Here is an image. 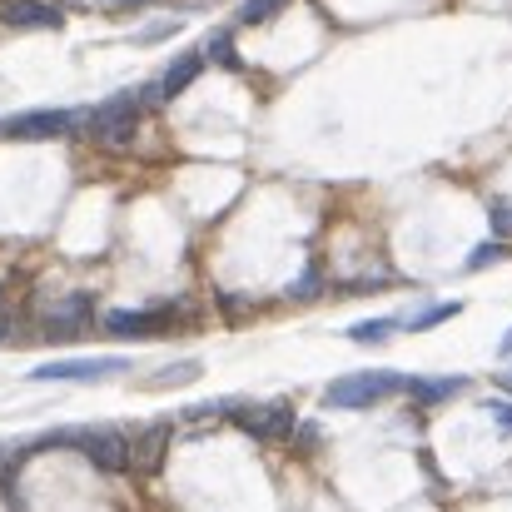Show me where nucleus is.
Listing matches in <instances>:
<instances>
[{"instance_id":"nucleus-1","label":"nucleus","mask_w":512,"mask_h":512,"mask_svg":"<svg viewBox=\"0 0 512 512\" xmlns=\"http://www.w3.org/2000/svg\"><path fill=\"white\" fill-rule=\"evenodd\" d=\"M398 388H408L403 373H393V368H363V373L339 378L324 398H329V408H373L378 398H388V393H398Z\"/></svg>"},{"instance_id":"nucleus-2","label":"nucleus","mask_w":512,"mask_h":512,"mask_svg":"<svg viewBox=\"0 0 512 512\" xmlns=\"http://www.w3.org/2000/svg\"><path fill=\"white\" fill-rule=\"evenodd\" d=\"M140 95H115V100H105L100 110H90L85 120H90V135L100 140V145H125L130 135H135V125H140Z\"/></svg>"},{"instance_id":"nucleus-3","label":"nucleus","mask_w":512,"mask_h":512,"mask_svg":"<svg viewBox=\"0 0 512 512\" xmlns=\"http://www.w3.org/2000/svg\"><path fill=\"white\" fill-rule=\"evenodd\" d=\"M55 443H75L100 473H125V468H130V438H125L120 428H90V433L55 438Z\"/></svg>"},{"instance_id":"nucleus-4","label":"nucleus","mask_w":512,"mask_h":512,"mask_svg":"<svg viewBox=\"0 0 512 512\" xmlns=\"http://www.w3.org/2000/svg\"><path fill=\"white\" fill-rule=\"evenodd\" d=\"M75 125H80L75 110H30V115L5 120V135H15V140H55V135H70Z\"/></svg>"},{"instance_id":"nucleus-5","label":"nucleus","mask_w":512,"mask_h":512,"mask_svg":"<svg viewBox=\"0 0 512 512\" xmlns=\"http://www.w3.org/2000/svg\"><path fill=\"white\" fill-rule=\"evenodd\" d=\"M234 418H239V428L254 433V438H284V433L294 428L289 403H234Z\"/></svg>"},{"instance_id":"nucleus-6","label":"nucleus","mask_w":512,"mask_h":512,"mask_svg":"<svg viewBox=\"0 0 512 512\" xmlns=\"http://www.w3.org/2000/svg\"><path fill=\"white\" fill-rule=\"evenodd\" d=\"M125 368H130V358H60V363H40L35 378H80V383H95V378H115Z\"/></svg>"},{"instance_id":"nucleus-7","label":"nucleus","mask_w":512,"mask_h":512,"mask_svg":"<svg viewBox=\"0 0 512 512\" xmlns=\"http://www.w3.org/2000/svg\"><path fill=\"white\" fill-rule=\"evenodd\" d=\"M0 20L10 30H55L60 25V10L45 5V0H0Z\"/></svg>"},{"instance_id":"nucleus-8","label":"nucleus","mask_w":512,"mask_h":512,"mask_svg":"<svg viewBox=\"0 0 512 512\" xmlns=\"http://www.w3.org/2000/svg\"><path fill=\"white\" fill-rule=\"evenodd\" d=\"M165 448H170V423H150V428L140 433V443L130 448V468H140V473H160Z\"/></svg>"},{"instance_id":"nucleus-9","label":"nucleus","mask_w":512,"mask_h":512,"mask_svg":"<svg viewBox=\"0 0 512 512\" xmlns=\"http://www.w3.org/2000/svg\"><path fill=\"white\" fill-rule=\"evenodd\" d=\"M199 70H204V55H199V50H184V55L174 60L170 70H165V80L155 85V90H160V100H174V95H184V90H189V80H199Z\"/></svg>"},{"instance_id":"nucleus-10","label":"nucleus","mask_w":512,"mask_h":512,"mask_svg":"<svg viewBox=\"0 0 512 512\" xmlns=\"http://www.w3.org/2000/svg\"><path fill=\"white\" fill-rule=\"evenodd\" d=\"M110 334H155L165 329V309H140V314H105Z\"/></svg>"},{"instance_id":"nucleus-11","label":"nucleus","mask_w":512,"mask_h":512,"mask_svg":"<svg viewBox=\"0 0 512 512\" xmlns=\"http://www.w3.org/2000/svg\"><path fill=\"white\" fill-rule=\"evenodd\" d=\"M408 388H413V398L418 403H443V398H453L458 388H468V378H408Z\"/></svg>"},{"instance_id":"nucleus-12","label":"nucleus","mask_w":512,"mask_h":512,"mask_svg":"<svg viewBox=\"0 0 512 512\" xmlns=\"http://www.w3.org/2000/svg\"><path fill=\"white\" fill-rule=\"evenodd\" d=\"M458 309H463V304H438V309H423V314H413V319H408V329H413V334H423V329H433V324L458 319Z\"/></svg>"},{"instance_id":"nucleus-13","label":"nucleus","mask_w":512,"mask_h":512,"mask_svg":"<svg viewBox=\"0 0 512 512\" xmlns=\"http://www.w3.org/2000/svg\"><path fill=\"white\" fill-rule=\"evenodd\" d=\"M65 314H55L50 319V334H75L80 324H85V299H70V304H60Z\"/></svg>"},{"instance_id":"nucleus-14","label":"nucleus","mask_w":512,"mask_h":512,"mask_svg":"<svg viewBox=\"0 0 512 512\" xmlns=\"http://www.w3.org/2000/svg\"><path fill=\"white\" fill-rule=\"evenodd\" d=\"M393 329H398L393 319H368V324H353V329H348V339H358V343H378V339H388Z\"/></svg>"},{"instance_id":"nucleus-15","label":"nucleus","mask_w":512,"mask_h":512,"mask_svg":"<svg viewBox=\"0 0 512 512\" xmlns=\"http://www.w3.org/2000/svg\"><path fill=\"white\" fill-rule=\"evenodd\" d=\"M284 10V0H249L244 10H239V20L244 25H259V20H269V15H279Z\"/></svg>"},{"instance_id":"nucleus-16","label":"nucleus","mask_w":512,"mask_h":512,"mask_svg":"<svg viewBox=\"0 0 512 512\" xmlns=\"http://www.w3.org/2000/svg\"><path fill=\"white\" fill-rule=\"evenodd\" d=\"M209 55H214V60H224L229 70H239V55H234V35H229V30H219V35H214Z\"/></svg>"},{"instance_id":"nucleus-17","label":"nucleus","mask_w":512,"mask_h":512,"mask_svg":"<svg viewBox=\"0 0 512 512\" xmlns=\"http://www.w3.org/2000/svg\"><path fill=\"white\" fill-rule=\"evenodd\" d=\"M498 259H508V244H478L468 254V269H483V264H498Z\"/></svg>"},{"instance_id":"nucleus-18","label":"nucleus","mask_w":512,"mask_h":512,"mask_svg":"<svg viewBox=\"0 0 512 512\" xmlns=\"http://www.w3.org/2000/svg\"><path fill=\"white\" fill-rule=\"evenodd\" d=\"M189 378H199V363L189 358V363H174V368H160L155 373V383H189Z\"/></svg>"},{"instance_id":"nucleus-19","label":"nucleus","mask_w":512,"mask_h":512,"mask_svg":"<svg viewBox=\"0 0 512 512\" xmlns=\"http://www.w3.org/2000/svg\"><path fill=\"white\" fill-rule=\"evenodd\" d=\"M319 284H324V279H319V269L309 264V274H299V279H294L289 299H314V294H319Z\"/></svg>"},{"instance_id":"nucleus-20","label":"nucleus","mask_w":512,"mask_h":512,"mask_svg":"<svg viewBox=\"0 0 512 512\" xmlns=\"http://www.w3.org/2000/svg\"><path fill=\"white\" fill-rule=\"evenodd\" d=\"M493 229H498V234H512V209L508 204H493Z\"/></svg>"},{"instance_id":"nucleus-21","label":"nucleus","mask_w":512,"mask_h":512,"mask_svg":"<svg viewBox=\"0 0 512 512\" xmlns=\"http://www.w3.org/2000/svg\"><path fill=\"white\" fill-rule=\"evenodd\" d=\"M488 413H493V418H498V423H503V428H508V433H512V403H493Z\"/></svg>"},{"instance_id":"nucleus-22","label":"nucleus","mask_w":512,"mask_h":512,"mask_svg":"<svg viewBox=\"0 0 512 512\" xmlns=\"http://www.w3.org/2000/svg\"><path fill=\"white\" fill-rule=\"evenodd\" d=\"M498 353H503V358H512V334L503 339V348H498Z\"/></svg>"},{"instance_id":"nucleus-23","label":"nucleus","mask_w":512,"mask_h":512,"mask_svg":"<svg viewBox=\"0 0 512 512\" xmlns=\"http://www.w3.org/2000/svg\"><path fill=\"white\" fill-rule=\"evenodd\" d=\"M5 334H10V324H5V314H0V339H5Z\"/></svg>"}]
</instances>
